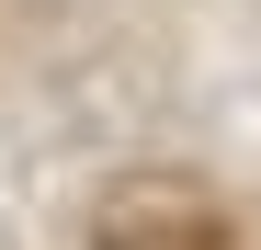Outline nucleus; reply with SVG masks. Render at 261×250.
Here are the masks:
<instances>
[{
	"label": "nucleus",
	"mask_w": 261,
	"mask_h": 250,
	"mask_svg": "<svg viewBox=\"0 0 261 250\" xmlns=\"http://www.w3.org/2000/svg\"><path fill=\"white\" fill-rule=\"evenodd\" d=\"M91 250H227V216H216V193H193V182L148 171V182L102 193V216H91Z\"/></svg>",
	"instance_id": "f257e3e1"
}]
</instances>
